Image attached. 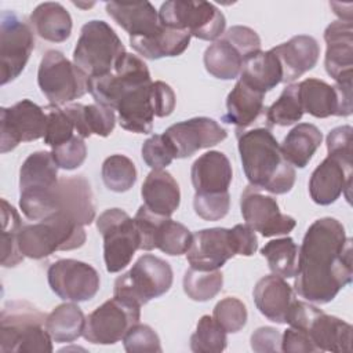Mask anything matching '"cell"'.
I'll return each mask as SVG.
<instances>
[{"mask_svg": "<svg viewBox=\"0 0 353 353\" xmlns=\"http://www.w3.org/2000/svg\"><path fill=\"white\" fill-rule=\"evenodd\" d=\"M141 194L143 204L163 216H171L181 203L179 185L165 170H152L142 183Z\"/></svg>", "mask_w": 353, "mask_h": 353, "instance_id": "27", "label": "cell"}, {"mask_svg": "<svg viewBox=\"0 0 353 353\" xmlns=\"http://www.w3.org/2000/svg\"><path fill=\"white\" fill-rule=\"evenodd\" d=\"M44 110L47 114V127L43 138L46 145L52 149L74 137V123L65 108L50 103L44 108Z\"/></svg>", "mask_w": 353, "mask_h": 353, "instance_id": "45", "label": "cell"}, {"mask_svg": "<svg viewBox=\"0 0 353 353\" xmlns=\"http://www.w3.org/2000/svg\"><path fill=\"white\" fill-rule=\"evenodd\" d=\"M174 280L171 265L152 254L137 259L132 268L114 281L113 296L143 306L170 291Z\"/></svg>", "mask_w": 353, "mask_h": 353, "instance_id": "7", "label": "cell"}, {"mask_svg": "<svg viewBox=\"0 0 353 353\" xmlns=\"http://www.w3.org/2000/svg\"><path fill=\"white\" fill-rule=\"evenodd\" d=\"M352 132L350 125H341L331 130L327 135V152L328 156L336 157L346 164L353 165L352 154Z\"/></svg>", "mask_w": 353, "mask_h": 353, "instance_id": "52", "label": "cell"}, {"mask_svg": "<svg viewBox=\"0 0 353 353\" xmlns=\"http://www.w3.org/2000/svg\"><path fill=\"white\" fill-rule=\"evenodd\" d=\"M163 218H164L163 215L152 212L145 204H142L138 208V211L134 216V221H135V225L138 228L139 237H141L139 250L152 251V250L156 248L154 247L156 232H157V228H159Z\"/></svg>", "mask_w": 353, "mask_h": 353, "instance_id": "51", "label": "cell"}, {"mask_svg": "<svg viewBox=\"0 0 353 353\" xmlns=\"http://www.w3.org/2000/svg\"><path fill=\"white\" fill-rule=\"evenodd\" d=\"M237 148L251 186L273 194H285L294 188L295 170L284 159L269 127L239 132Z\"/></svg>", "mask_w": 353, "mask_h": 353, "instance_id": "2", "label": "cell"}, {"mask_svg": "<svg viewBox=\"0 0 353 353\" xmlns=\"http://www.w3.org/2000/svg\"><path fill=\"white\" fill-rule=\"evenodd\" d=\"M83 225L55 214L36 223H23L18 233V245L23 256L43 259L55 251H70L84 245Z\"/></svg>", "mask_w": 353, "mask_h": 353, "instance_id": "5", "label": "cell"}, {"mask_svg": "<svg viewBox=\"0 0 353 353\" xmlns=\"http://www.w3.org/2000/svg\"><path fill=\"white\" fill-rule=\"evenodd\" d=\"M30 25L39 37L50 43L66 41L72 33L69 11L55 1L39 4L30 14Z\"/></svg>", "mask_w": 353, "mask_h": 353, "instance_id": "30", "label": "cell"}, {"mask_svg": "<svg viewBox=\"0 0 353 353\" xmlns=\"http://www.w3.org/2000/svg\"><path fill=\"white\" fill-rule=\"evenodd\" d=\"M159 19L163 26L185 30L200 40H218L226 28L223 12L210 1L171 0L161 4Z\"/></svg>", "mask_w": 353, "mask_h": 353, "instance_id": "8", "label": "cell"}, {"mask_svg": "<svg viewBox=\"0 0 353 353\" xmlns=\"http://www.w3.org/2000/svg\"><path fill=\"white\" fill-rule=\"evenodd\" d=\"M152 84L153 81L131 90L117 102L114 110L119 113V124L121 128L137 134L152 132L154 119Z\"/></svg>", "mask_w": 353, "mask_h": 353, "instance_id": "25", "label": "cell"}, {"mask_svg": "<svg viewBox=\"0 0 353 353\" xmlns=\"http://www.w3.org/2000/svg\"><path fill=\"white\" fill-rule=\"evenodd\" d=\"M265 94L241 79L237 80L226 98V112L222 121L236 125V132L245 131L248 125L265 113Z\"/></svg>", "mask_w": 353, "mask_h": 353, "instance_id": "24", "label": "cell"}, {"mask_svg": "<svg viewBox=\"0 0 353 353\" xmlns=\"http://www.w3.org/2000/svg\"><path fill=\"white\" fill-rule=\"evenodd\" d=\"M281 352L285 353H314L319 352L305 330L290 327L281 335Z\"/></svg>", "mask_w": 353, "mask_h": 353, "instance_id": "54", "label": "cell"}, {"mask_svg": "<svg viewBox=\"0 0 353 353\" xmlns=\"http://www.w3.org/2000/svg\"><path fill=\"white\" fill-rule=\"evenodd\" d=\"M142 159L152 170H163L175 159L174 149L163 134L149 137L142 145Z\"/></svg>", "mask_w": 353, "mask_h": 353, "instance_id": "48", "label": "cell"}, {"mask_svg": "<svg viewBox=\"0 0 353 353\" xmlns=\"http://www.w3.org/2000/svg\"><path fill=\"white\" fill-rule=\"evenodd\" d=\"M303 113L317 119L339 116V98L335 85L319 79H305L298 83Z\"/></svg>", "mask_w": 353, "mask_h": 353, "instance_id": "34", "label": "cell"}, {"mask_svg": "<svg viewBox=\"0 0 353 353\" xmlns=\"http://www.w3.org/2000/svg\"><path fill=\"white\" fill-rule=\"evenodd\" d=\"M101 175L105 186L116 193L130 190L137 182V168L124 154H112L102 163Z\"/></svg>", "mask_w": 353, "mask_h": 353, "instance_id": "42", "label": "cell"}, {"mask_svg": "<svg viewBox=\"0 0 353 353\" xmlns=\"http://www.w3.org/2000/svg\"><path fill=\"white\" fill-rule=\"evenodd\" d=\"M171 143L175 159H186L200 149L211 148L226 139V130L214 119L193 117L170 125L163 134Z\"/></svg>", "mask_w": 353, "mask_h": 353, "instance_id": "17", "label": "cell"}, {"mask_svg": "<svg viewBox=\"0 0 353 353\" xmlns=\"http://www.w3.org/2000/svg\"><path fill=\"white\" fill-rule=\"evenodd\" d=\"M226 331L210 316H203L190 336V349L194 353H221L228 346Z\"/></svg>", "mask_w": 353, "mask_h": 353, "instance_id": "44", "label": "cell"}, {"mask_svg": "<svg viewBox=\"0 0 353 353\" xmlns=\"http://www.w3.org/2000/svg\"><path fill=\"white\" fill-rule=\"evenodd\" d=\"M183 291L192 301L207 302L215 298L223 285V274L218 270L188 269L182 280Z\"/></svg>", "mask_w": 353, "mask_h": 353, "instance_id": "40", "label": "cell"}, {"mask_svg": "<svg viewBox=\"0 0 353 353\" xmlns=\"http://www.w3.org/2000/svg\"><path fill=\"white\" fill-rule=\"evenodd\" d=\"M230 234L236 250V255L251 256L258 250L256 234L248 225H234L230 229Z\"/></svg>", "mask_w": 353, "mask_h": 353, "instance_id": "57", "label": "cell"}, {"mask_svg": "<svg viewBox=\"0 0 353 353\" xmlns=\"http://www.w3.org/2000/svg\"><path fill=\"white\" fill-rule=\"evenodd\" d=\"M85 316L76 302L55 306L46 319V328L52 341L58 343L73 342L83 335Z\"/></svg>", "mask_w": 353, "mask_h": 353, "instance_id": "36", "label": "cell"}, {"mask_svg": "<svg viewBox=\"0 0 353 353\" xmlns=\"http://www.w3.org/2000/svg\"><path fill=\"white\" fill-rule=\"evenodd\" d=\"M327 44L324 66L336 81L353 76V25L352 21H334L324 30Z\"/></svg>", "mask_w": 353, "mask_h": 353, "instance_id": "20", "label": "cell"}, {"mask_svg": "<svg viewBox=\"0 0 353 353\" xmlns=\"http://www.w3.org/2000/svg\"><path fill=\"white\" fill-rule=\"evenodd\" d=\"M192 236L185 225L172 221L170 216H164L156 232L154 247L167 255L178 256L186 254L192 243Z\"/></svg>", "mask_w": 353, "mask_h": 353, "instance_id": "43", "label": "cell"}, {"mask_svg": "<svg viewBox=\"0 0 353 353\" xmlns=\"http://www.w3.org/2000/svg\"><path fill=\"white\" fill-rule=\"evenodd\" d=\"M34 48L32 25L15 11L6 10L0 21V83L15 80L25 69Z\"/></svg>", "mask_w": 353, "mask_h": 353, "instance_id": "13", "label": "cell"}, {"mask_svg": "<svg viewBox=\"0 0 353 353\" xmlns=\"http://www.w3.org/2000/svg\"><path fill=\"white\" fill-rule=\"evenodd\" d=\"M148 83H152L148 65L139 57L124 52L109 73L88 79V92L95 103L114 110L127 92Z\"/></svg>", "mask_w": 353, "mask_h": 353, "instance_id": "11", "label": "cell"}, {"mask_svg": "<svg viewBox=\"0 0 353 353\" xmlns=\"http://www.w3.org/2000/svg\"><path fill=\"white\" fill-rule=\"evenodd\" d=\"M193 208L204 221H219L229 212L230 194L229 192L196 193L193 199Z\"/></svg>", "mask_w": 353, "mask_h": 353, "instance_id": "47", "label": "cell"}, {"mask_svg": "<svg viewBox=\"0 0 353 353\" xmlns=\"http://www.w3.org/2000/svg\"><path fill=\"white\" fill-rule=\"evenodd\" d=\"M152 102L154 108L156 117H167L170 116L176 103L175 92L172 88L164 81H153L152 84Z\"/></svg>", "mask_w": 353, "mask_h": 353, "instance_id": "55", "label": "cell"}, {"mask_svg": "<svg viewBox=\"0 0 353 353\" xmlns=\"http://www.w3.org/2000/svg\"><path fill=\"white\" fill-rule=\"evenodd\" d=\"M298 251L299 248L291 237L270 240L261 248V254L266 258L272 273L283 279H291L295 276Z\"/></svg>", "mask_w": 353, "mask_h": 353, "instance_id": "39", "label": "cell"}, {"mask_svg": "<svg viewBox=\"0 0 353 353\" xmlns=\"http://www.w3.org/2000/svg\"><path fill=\"white\" fill-rule=\"evenodd\" d=\"M236 255L230 229L211 228L196 232L186 251L190 268L197 270H218Z\"/></svg>", "mask_w": 353, "mask_h": 353, "instance_id": "18", "label": "cell"}, {"mask_svg": "<svg viewBox=\"0 0 353 353\" xmlns=\"http://www.w3.org/2000/svg\"><path fill=\"white\" fill-rule=\"evenodd\" d=\"M352 167L336 157L327 156L310 175L309 194L312 200L319 205H330L343 193L349 200Z\"/></svg>", "mask_w": 353, "mask_h": 353, "instance_id": "19", "label": "cell"}, {"mask_svg": "<svg viewBox=\"0 0 353 353\" xmlns=\"http://www.w3.org/2000/svg\"><path fill=\"white\" fill-rule=\"evenodd\" d=\"M37 84L51 105L62 106L88 92V77L61 51L48 50L39 65Z\"/></svg>", "mask_w": 353, "mask_h": 353, "instance_id": "9", "label": "cell"}, {"mask_svg": "<svg viewBox=\"0 0 353 353\" xmlns=\"http://www.w3.org/2000/svg\"><path fill=\"white\" fill-rule=\"evenodd\" d=\"M294 292V288L285 279L272 273L256 281L252 295L256 309L268 320L285 324L288 310L295 299Z\"/></svg>", "mask_w": 353, "mask_h": 353, "instance_id": "22", "label": "cell"}, {"mask_svg": "<svg viewBox=\"0 0 353 353\" xmlns=\"http://www.w3.org/2000/svg\"><path fill=\"white\" fill-rule=\"evenodd\" d=\"M323 141L321 131L310 123H299L283 139L280 149L284 159L298 168H305Z\"/></svg>", "mask_w": 353, "mask_h": 353, "instance_id": "33", "label": "cell"}, {"mask_svg": "<svg viewBox=\"0 0 353 353\" xmlns=\"http://www.w3.org/2000/svg\"><path fill=\"white\" fill-rule=\"evenodd\" d=\"M105 8L109 17L121 26L130 37H146L160 28L159 11L149 1L119 3L108 1Z\"/></svg>", "mask_w": 353, "mask_h": 353, "instance_id": "26", "label": "cell"}, {"mask_svg": "<svg viewBox=\"0 0 353 353\" xmlns=\"http://www.w3.org/2000/svg\"><path fill=\"white\" fill-rule=\"evenodd\" d=\"M306 332L319 352H352V325L339 317L320 310L309 323Z\"/></svg>", "mask_w": 353, "mask_h": 353, "instance_id": "28", "label": "cell"}, {"mask_svg": "<svg viewBox=\"0 0 353 353\" xmlns=\"http://www.w3.org/2000/svg\"><path fill=\"white\" fill-rule=\"evenodd\" d=\"M251 349L256 353L281 350V334L273 327H259L251 335Z\"/></svg>", "mask_w": 353, "mask_h": 353, "instance_id": "56", "label": "cell"}, {"mask_svg": "<svg viewBox=\"0 0 353 353\" xmlns=\"http://www.w3.org/2000/svg\"><path fill=\"white\" fill-rule=\"evenodd\" d=\"M48 285L62 301L85 302L101 287L99 273L91 265L77 259H58L47 270Z\"/></svg>", "mask_w": 353, "mask_h": 353, "instance_id": "15", "label": "cell"}, {"mask_svg": "<svg viewBox=\"0 0 353 353\" xmlns=\"http://www.w3.org/2000/svg\"><path fill=\"white\" fill-rule=\"evenodd\" d=\"M51 154L59 168L72 171L84 163L87 157V146L81 137L74 135L69 141L52 148Z\"/></svg>", "mask_w": 353, "mask_h": 353, "instance_id": "49", "label": "cell"}, {"mask_svg": "<svg viewBox=\"0 0 353 353\" xmlns=\"http://www.w3.org/2000/svg\"><path fill=\"white\" fill-rule=\"evenodd\" d=\"M303 116V109L299 99L298 83L288 84L280 94V97L266 109L268 125L287 127L298 123Z\"/></svg>", "mask_w": 353, "mask_h": 353, "instance_id": "41", "label": "cell"}, {"mask_svg": "<svg viewBox=\"0 0 353 353\" xmlns=\"http://www.w3.org/2000/svg\"><path fill=\"white\" fill-rule=\"evenodd\" d=\"M240 79L251 87L266 94L283 83L281 65L272 50L256 51L244 58Z\"/></svg>", "mask_w": 353, "mask_h": 353, "instance_id": "31", "label": "cell"}, {"mask_svg": "<svg viewBox=\"0 0 353 353\" xmlns=\"http://www.w3.org/2000/svg\"><path fill=\"white\" fill-rule=\"evenodd\" d=\"M244 54L228 39L221 36L204 51L205 70L216 79L233 80L240 76Z\"/></svg>", "mask_w": 353, "mask_h": 353, "instance_id": "35", "label": "cell"}, {"mask_svg": "<svg viewBox=\"0 0 353 353\" xmlns=\"http://www.w3.org/2000/svg\"><path fill=\"white\" fill-rule=\"evenodd\" d=\"M58 168L51 152L39 150L29 154L19 170V192L51 188L59 179Z\"/></svg>", "mask_w": 353, "mask_h": 353, "instance_id": "37", "label": "cell"}, {"mask_svg": "<svg viewBox=\"0 0 353 353\" xmlns=\"http://www.w3.org/2000/svg\"><path fill=\"white\" fill-rule=\"evenodd\" d=\"M141 306L113 296L85 317L83 336L94 345H113L139 323Z\"/></svg>", "mask_w": 353, "mask_h": 353, "instance_id": "12", "label": "cell"}, {"mask_svg": "<svg viewBox=\"0 0 353 353\" xmlns=\"http://www.w3.org/2000/svg\"><path fill=\"white\" fill-rule=\"evenodd\" d=\"M123 345L128 353L141 352H161V343L154 330L146 324L137 323L123 338Z\"/></svg>", "mask_w": 353, "mask_h": 353, "instance_id": "50", "label": "cell"}, {"mask_svg": "<svg viewBox=\"0 0 353 353\" xmlns=\"http://www.w3.org/2000/svg\"><path fill=\"white\" fill-rule=\"evenodd\" d=\"M65 110L69 113L74 123L76 135L90 138L91 135L108 137L112 134L116 125L114 110L99 105V103H69L65 106Z\"/></svg>", "mask_w": 353, "mask_h": 353, "instance_id": "32", "label": "cell"}, {"mask_svg": "<svg viewBox=\"0 0 353 353\" xmlns=\"http://www.w3.org/2000/svg\"><path fill=\"white\" fill-rule=\"evenodd\" d=\"M241 215L254 232L263 237L288 234L296 225V221L283 214L274 197L263 194L259 189L248 185L240 197Z\"/></svg>", "mask_w": 353, "mask_h": 353, "instance_id": "16", "label": "cell"}, {"mask_svg": "<svg viewBox=\"0 0 353 353\" xmlns=\"http://www.w3.org/2000/svg\"><path fill=\"white\" fill-rule=\"evenodd\" d=\"M97 229L103 239V259L109 273H117L132 261L141 237L134 218L124 210L109 208L97 218Z\"/></svg>", "mask_w": 353, "mask_h": 353, "instance_id": "10", "label": "cell"}, {"mask_svg": "<svg viewBox=\"0 0 353 353\" xmlns=\"http://www.w3.org/2000/svg\"><path fill=\"white\" fill-rule=\"evenodd\" d=\"M1 266L14 268L23 261V255L18 245V233L23 225L18 211L6 200L1 199Z\"/></svg>", "mask_w": 353, "mask_h": 353, "instance_id": "38", "label": "cell"}, {"mask_svg": "<svg viewBox=\"0 0 353 353\" xmlns=\"http://www.w3.org/2000/svg\"><path fill=\"white\" fill-rule=\"evenodd\" d=\"M277 57L281 70L283 83H292L306 72L312 70L320 57V46L313 36L298 34L288 41L270 48Z\"/></svg>", "mask_w": 353, "mask_h": 353, "instance_id": "21", "label": "cell"}, {"mask_svg": "<svg viewBox=\"0 0 353 353\" xmlns=\"http://www.w3.org/2000/svg\"><path fill=\"white\" fill-rule=\"evenodd\" d=\"M47 114L30 99H22L11 108L0 109V150L11 152L21 142L44 138Z\"/></svg>", "mask_w": 353, "mask_h": 353, "instance_id": "14", "label": "cell"}, {"mask_svg": "<svg viewBox=\"0 0 353 353\" xmlns=\"http://www.w3.org/2000/svg\"><path fill=\"white\" fill-rule=\"evenodd\" d=\"M192 36L185 30L171 29L160 25L157 32L146 37H130L131 47L143 58L160 59L178 57L189 47Z\"/></svg>", "mask_w": 353, "mask_h": 353, "instance_id": "29", "label": "cell"}, {"mask_svg": "<svg viewBox=\"0 0 353 353\" xmlns=\"http://www.w3.org/2000/svg\"><path fill=\"white\" fill-rule=\"evenodd\" d=\"M190 179L196 193L228 192L233 179L232 164L222 152H205L192 164Z\"/></svg>", "mask_w": 353, "mask_h": 353, "instance_id": "23", "label": "cell"}, {"mask_svg": "<svg viewBox=\"0 0 353 353\" xmlns=\"http://www.w3.org/2000/svg\"><path fill=\"white\" fill-rule=\"evenodd\" d=\"M47 314L28 301H10L0 313L1 353H51Z\"/></svg>", "mask_w": 353, "mask_h": 353, "instance_id": "4", "label": "cell"}, {"mask_svg": "<svg viewBox=\"0 0 353 353\" xmlns=\"http://www.w3.org/2000/svg\"><path fill=\"white\" fill-rule=\"evenodd\" d=\"M247 307L245 305L234 296H226L221 299L214 310L212 319L226 331V332H239L247 324Z\"/></svg>", "mask_w": 353, "mask_h": 353, "instance_id": "46", "label": "cell"}, {"mask_svg": "<svg viewBox=\"0 0 353 353\" xmlns=\"http://www.w3.org/2000/svg\"><path fill=\"white\" fill-rule=\"evenodd\" d=\"M222 36L233 43L244 54V57H248L250 54L261 50V39L258 33L248 26L234 25L229 28Z\"/></svg>", "mask_w": 353, "mask_h": 353, "instance_id": "53", "label": "cell"}, {"mask_svg": "<svg viewBox=\"0 0 353 353\" xmlns=\"http://www.w3.org/2000/svg\"><path fill=\"white\" fill-rule=\"evenodd\" d=\"M19 207L30 221L59 214L85 226L95 219L94 194L90 182L81 175L61 178L51 188L19 192Z\"/></svg>", "mask_w": 353, "mask_h": 353, "instance_id": "3", "label": "cell"}, {"mask_svg": "<svg viewBox=\"0 0 353 353\" xmlns=\"http://www.w3.org/2000/svg\"><path fill=\"white\" fill-rule=\"evenodd\" d=\"M353 279L352 239L335 218L316 219L298 251L294 291L303 299L324 305Z\"/></svg>", "mask_w": 353, "mask_h": 353, "instance_id": "1", "label": "cell"}, {"mask_svg": "<svg viewBox=\"0 0 353 353\" xmlns=\"http://www.w3.org/2000/svg\"><path fill=\"white\" fill-rule=\"evenodd\" d=\"M127 52L120 37L105 21L92 19L83 25L73 51V63L88 79L109 73Z\"/></svg>", "mask_w": 353, "mask_h": 353, "instance_id": "6", "label": "cell"}]
</instances>
